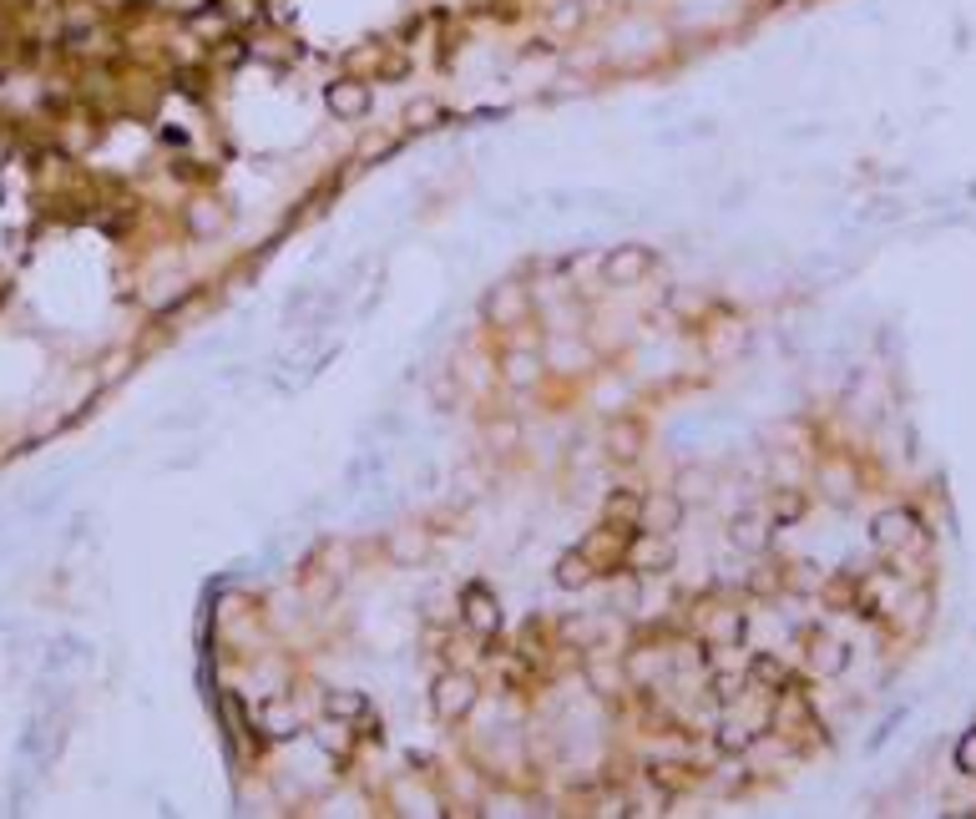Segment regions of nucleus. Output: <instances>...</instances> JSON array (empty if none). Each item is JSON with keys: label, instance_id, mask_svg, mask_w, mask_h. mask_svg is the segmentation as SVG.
<instances>
[{"label": "nucleus", "instance_id": "nucleus-15", "mask_svg": "<svg viewBox=\"0 0 976 819\" xmlns=\"http://www.w3.org/2000/svg\"><path fill=\"white\" fill-rule=\"evenodd\" d=\"M846 668H850V648H846V642L815 638V648H810V673L835 678V673H846Z\"/></svg>", "mask_w": 976, "mask_h": 819}, {"label": "nucleus", "instance_id": "nucleus-11", "mask_svg": "<svg viewBox=\"0 0 976 819\" xmlns=\"http://www.w3.org/2000/svg\"><path fill=\"white\" fill-rule=\"evenodd\" d=\"M253 728H259V738H269V744H288V738H298V728H304V724H298L284 703L269 699L259 708V718H253Z\"/></svg>", "mask_w": 976, "mask_h": 819}, {"label": "nucleus", "instance_id": "nucleus-23", "mask_svg": "<svg viewBox=\"0 0 976 819\" xmlns=\"http://www.w3.org/2000/svg\"><path fill=\"white\" fill-rule=\"evenodd\" d=\"M406 122L410 127H430V122H441V107H435V102H416V107L406 112Z\"/></svg>", "mask_w": 976, "mask_h": 819}, {"label": "nucleus", "instance_id": "nucleus-9", "mask_svg": "<svg viewBox=\"0 0 976 819\" xmlns=\"http://www.w3.org/2000/svg\"><path fill=\"white\" fill-rule=\"evenodd\" d=\"M643 501H648V491L618 486L608 501H602V522H618V526H628V532H638V522H643Z\"/></svg>", "mask_w": 976, "mask_h": 819}, {"label": "nucleus", "instance_id": "nucleus-1", "mask_svg": "<svg viewBox=\"0 0 976 819\" xmlns=\"http://www.w3.org/2000/svg\"><path fill=\"white\" fill-rule=\"evenodd\" d=\"M476 708V678L471 673H441L435 689H430V713L441 724H461L465 713Z\"/></svg>", "mask_w": 976, "mask_h": 819}, {"label": "nucleus", "instance_id": "nucleus-8", "mask_svg": "<svg viewBox=\"0 0 976 819\" xmlns=\"http://www.w3.org/2000/svg\"><path fill=\"white\" fill-rule=\"evenodd\" d=\"M673 561V536L668 532H632L628 542V567L632 571H663Z\"/></svg>", "mask_w": 976, "mask_h": 819}, {"label": "nucleus", "instance_id": "nucleus-19", "mask_svg": "<svg viewBox=\"0 0 976 819\" xmlns=\"http://www.w3.org/2000/svg\"><path fill=\"white\" fill-rule=\"evenodd\" d=\"M319 744L329 748V754H349V744H355V724H339V718H329V724L319 728Z\"/></svg>", "mask_w": 976, "mask_h": 819}, {"label": "nucleus", "instance_id": "nucleus-22", "mask_svg": "<svg viewBox=\"0 0 976 819\" xmlns=\"http://www.w3.org/2000/svg\"><path fill=\"white\" fill-rule=\"evenodd\" d=\"M956 769H962V774H976V728H966L962 744H956Z\"/></svg>", "mask_w": 976, "mask_h": 819}, {"label": "nucleus", "instance_id": "nucleus-18", "mask_svg": "<svg viewBox=\"0 0 976 819\" xmlns=\"http://www.w3.org/2000/svg\"><path fill=\"white\" fill-rule=\"evenodd\" d=\"M769 526H774V522L764 516V511H759V516H754V511H744V516L734 522V542L744 546V552H759V546L769 542Z\"/></svg>", "mask_w": 976, "mask_h": 819}, {"label": "nucleus", "instance_id": "nucleus-13", "mask_svg": "<svg viewBox=\"0 0 976 819\" xmlns=\"http://www.w3.org/2000/svg\"><path fill=\"white\" fill-rule=\"evenodd\" d=\"M679 522H683V501L679 496H648L638 532H673Z\"/></svg>", "mask_w": 976, "mask_h": 819}, {"label": "nucleus", "instance_id": "nucleus-10", "mask_svg": "<svg viewBox=\"0 0 976 819\" xmlns=\"http://www.w3.org/2000/svg\"><path fill=\"white\" fill-rule=\"evenodd\" d=\"M592 577H597V567L583 557V546H567V552L557 557V567H552V582H557L562 592H583Z\"/></svg>", "mask_w": 976, "mask_h": 819}, {"label": "nucleus", "instance_id": "nucleus-12", "mask_svg": "<svg viewBox=\"0 0 976 819\" xmlns=\"http://www.w3.org/2000/svg\"><path fill=\"white\" fill-rule=\"evenodd\" d=\"M324 713L339 718V724H365L369 718V699L359 689H329L324 693Z\"/></svg>", "mask_w": 976, "mask_h": 819}, {"label": "nucleus", "instance_id": "nucleus-2", "mask_svg": "<svg viewBox=\"0 0 976 819\" xmlns=\"http://www.w3.org/2000/svg\"><path fill=\"white\" fill-rule=\"evenodd\" d=\"M628 542H632V532L628 526H618V522H602L597 532H587L583 542V557L597 567V577L602 571H618V567H628Z\"/></svg>", "mask_w": 976, "mask_h": 819}, {"label": "nucleus", "instance_id": "nucleus-4", "mask_svg": "<svg viewBox=\"0 0 976 819\" xmlns=\"http://www.w3.org/2000/svg\"><path fill=\"white\" fill-rule=\"evenodd\" d=\"M653 249L648 243H618V249L602 259V279H608L612 288H628V284H638V279H648L653 273Z\"/></svg>", "mask_w": 976, "mask_h": 819}, {"label": "nucleus", "instance_id": "nucleus-16", "mask_svg": "<svg viewBox=\"0 0 976 819\" xmlns=\"http://www.w3.org/2000/svg\"><path fill=\"white\" fill-rule=\"evenodd\" d=\"M638 451H643V430L632 426V420L608 426V455H612V461H632Z\"/></svg>", "mask_w": 976, "mask_h": 819}, {"label": "nucleus", "instance_id": "nucleus-14", "mask_svg": "<svg viewBox=\"0 0 976 819\" xmlns=\"http://www.w3.org/2000/svg\"><path fill=\"white\" fill-rule=\"evenodd\" d=\"M749 683H759V689H769V693H785V689H795V673L774 653H759V658H749Z\"/></svg>", "mask_w": 976, "mask_h": 819}, {"label": "nucleus", "instance_id": "nucleus-20", "mask_svg": "<svg viewBox=\"0 0 976 819\" xmlns=\"http://www.w3.org/2000/svg\"><path fill=\"white\" fill-rule=\"evenodd\" d=\"M506 380H512V385H536V380H542L536 355H512V359H506Z\"/></svg>", "mask_w": 976, "mask_h": 819}, {"label": "nucleus", "instance_id": "nucleus-17", "mask_svg": "<svg viewBox=\"0 0 976 819\" xmlns=\"http://www.w3.org/2000/svg\"><path fill=\"white\" fill-rule=\"evenodd\" d=\"M749 744H754V728L749 724H738V718H718V724H714V748H718V754H744Z\"/></svg>", "mask_w": 976, "mask_h": 819}, {"label": "nucleus", "instance_id": "nucleus-7", "mask_svg": "<svg viewBox=\"0 0 976 819\" xmlns=\"http://www.w3.org/2000/svg\"><path fill=\"white\" fill-rule=\"evenodd\" d=\"M526 309H532V298H526V284H516V279H506V284H496L486 294V324H496V329L526 319Z\"/></svg>", "mask_w": 976, "mask_h": 819}, {"label": "nucleus", "instance_id": "nucleus-3", "mask_svg": "<svg viewBox=\"0 0 976 819\" xmlns=\"http://www.w3.org/2000/svg\"><path fill=\"white\" fill-rule=\"evenodd\" d=\"M369 82L365 76H339V82L324 86V107H329L334 122H365L369 117Z\"/></svg>", "mask_w": 976, "mask_h": 819}, {"label": "nucleus", "instance_id": "nucleus-5", "mask_svg": "<svg viewBox=\"0 0 976 819\" xmlns=\"http://www.w3.org/2000/svg\"><path fill=\"white\" fill-rule=\"evenodd\" d=\"M916 536H921V516L905 506H891L870 522V546H875V552H901V546H911Z\"/></svg>", "mask_w": 976, "mask_h": 819}, {"label": "nucleus", "instance_id": "nucleus-6", "mask_svg": "<svg viewBox=\"0 0 976 819\" xmlns=\"http://www.w3.org/2000/svg\"><path fill=\"white\" fill-rule=\"evenodd\" d=\"M461 622L476 632L481 642L496 638V632H501V602L491 597V587H481V582L465 587V592H461Z\"/></svg>", "mask_w": 976, "mask_h": 819}, {"label": "nucleus", "instance_id": "nucleus-21", "mask_svg": "<svg viewBox=\"0 0 976 819\" xmlns=\"http://www.w3.org/2000/svg\"><path fill=\"white\" fill-rule=\"evenodd\" d=\"M577 25H583V6H577V0H567L562 11H552V31H557V36H571Z\"/></svg>", "mask_w": 976, "mask_h": 819}]
</instances>
